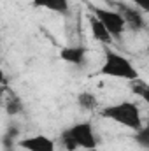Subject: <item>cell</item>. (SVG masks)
Instances as JSON below:
<instances>
[{
    "mask_svg": "<svg viewBox=\"0 0 149 151\" xmlns=\"http://www.w3.org/2000/svg\"><path fill=\"white\" fill-rule=\"evenodd\" d=\"M97 76L125 79V81H132V83L139 81V70L135 69V65L126 56H123L121 53L114 51L109 46L104 51V63L97 70Z\"/></svg>",
    "mask_w": 149,
    "mask_h": 151,
    "instance_id": "6da1fadb",
    "label": "cell"
},
{
    "mask_svg": "<svg viewBox=\"0 0 149 151\" xmlns=\"http://www.w3.org/2000/svg\"><path fill=\"white\" fill-rule=\"evenodd\" d=\"M62 144L67 151L74 150H84L91 151L97 148L98 141L95 135V128L90 121H79L74 123L72 127H69L63 134H62Z\"/></svg>",
    "mask_w": 149,
    "mask_h": 151,
    "instance_id": "7a4b0ae2",
    "label": "cell"
},
{
    "mask_svg": "<svg viewBox=\"0 0 149 151\" xmlns=\"http://www.w3.org/2000/svg\"><path fill=\"white\" fill-rule=\"evenodd\" d=\"M100 114L107 119H111L114 123L121 125V127H126L133 132H137L140 127H142V118H140V109L137 107V104L133 102H128V100H123V102H117V104H111L107 107H104Z\"/></svg>",
    "mask_w": 149,
    "mask_h": 151,
    "instance_id": "3957f363",
    "label": "cell"
},
{
    "mask_svg": "<svg viewBox=\"0 0 149 151\" xmlns=\"http://www.w3.org/2000/svg\"><path fill=\"white\" fill-rule=\"evenodd\" d=\"M90 11L105 25V28L111 32V35L114 39H119L123 35V32L126 28V21L119 11H112V9L98 7V5H90Z\"/></svg>",
    "mask_w": 149,
    "mask_h": 151,
    "instance_id": "277c9868",
    "label": "cell"
},
{
    "mask_svg": "<svg viewBox=\"0 0 149 151\" xmlns=\"http://www.w3.org/2000/svg\"><path fill=\"white\" fill-rule=\"evenodd\" d=\"M117 11L121 12V16L126 21V28L133 30V32H140L146 28V21L142 16V11L135 5H126L125 2H117Z\"/></svg>",
    "mask_w": 149,
    "mask_h": 151,
    "instance_id": "5b68a950",
    "label": "cell"
},
{
    "mask_svg": "<svg viewBox=\"0 0 149 151\" xmlns=\"http://www.w3.org/2000/svg\"><path fill=\"white\" fill-rule=\"evenodd\" d=\"M18 146L25 151H54L56 150V144L51 137L47 135H28V137H23L18 141Z\"/></svg>",
    "mask_w": 149,
    "mask_h": 151,
    "instance_id": "8992f818",
    "label": "cell"
},
{
    "mask_svg": "<svg viewBox=\"0 0 149 151\" xmlns=\"http://www.w3.org/2000/svg\"><path fill=\"white\" fill-rule=\"evenodd\" d=\"M86 56L88 49L84 46H67L60 49V60L74 67H82L86 63Z\"/></svg>",
    "mask_w": 149,
    "mask_h": 151,
    "instance_id": "52a82bcc",
    "label": "cell"
},
{
    "mask_svg": "<svg viewBox=\"0 0 149 151\" xmlns=\"http://www.w3.org/2000/svg\"><path fill=\"white\" fill-rule=\"evenodd\" d=\"M88 21H90V30H91V35H93V39L95 40H98V42H102V44H105V46H109L112 42V35L111 32L105 28V25L91 12L90 16H88Z\"/></svg>",
    "mask_w": 149,
    "mask_h": 151,
    "instance_id": "ba28073f",
    "label": "cell"
},
{
    "mask_svg": "<svg viewBox=\"0 0 149 151\" xmlns=\"http://www.w3.org/2000/svg\"><path fill=\"white\" fill-rule=\"evenodd\" d=\"M35 7L47 9L56 14H67L69 12V0H34Z\"/></svg>",
    "mask_w": 149,
    "mask_h": 151,
    "instance_id": "9c48e42d",
    "label": "cell"
},
{
    "mask_svg": "<svg viewBox=\"0 0 149 151\" xmlns=\"http://www.w3.org/2000/svg\"><path fill=\"white\" fill-rule=\"evenodd\" d=\"M77 104L84 111H95L98 107V99L90 91H82V93L77 95Z\"/></svg>",
    "mask_w": 149,
    "mask_h": 151,
    "instance_id": "30bf717a",
    "label": "cell"
},
{
    "mask_svg": "<svg viewBox=\"0 0 149 151\" xmlns=\"http://www.w3.org/2000/svg\"><path fill=\"white\" fill-rule=\"evenodd\" d=\"M133 139H135V142H137L140 148H144V150L149 151V123L148 125H142V127L135 132Z\"/></svg>",
    "mask_w": 149,
    "mask_h": 151,
    "instance_id": "8fae6325",
    "label": "cell"
},
{
    "mask_svg": "<svg viewBox=\"0 0 149 151\" xmlns=\"http://www.w3.org/2000/svg\"><path fill=\"white\" fill-rule=\"evenodd\" d=\"M5 111H7V114H11V116H16L18 113L23 111V104H21V100L18 99V95L12 93V95L5 100Z\"/></svg>",
    "mask_w": 149,
    "mask_h": 151,
    "instance_id": "7c38bea8",
    "label": "cell"
},
{
    "mask_svg": "<svg viewBox=\"0 0 149 151\" xmlns=\"http://www.w3.org/2000/svg\"><path fill=\"white\" fill-rule=\"evenodd\" d=\"M133 91L149 106V84H144V83L135 81V83H133Z\"/></svg>",
    "mask_w": 149,
    "mask_h": 151,
    "instance_id": "4fadbf2b",
    "label": "cell"
},
{
    "mask_svg": "<svg viewBox=\"0 0 149 151\" xmlns=\"http://www.w3.org/2000/svg\"><path fill=\"white\" fill-rule=\"evenodd\" d=\"M128 2H132L135 7H139L142 12H148L149 14V0H128Z\"/></svg>",
    "mask_w": 149,
    "mask_h": 151,
    "instance_id": "5bb4252c",
    "label": "cell"
},
{
    "mask_svg": "<svg viewBox=\"0 0 149 151\" xmlns=\"http://www.w3.org/2000/svg\"><path fill=\"white\" fill-rule=\"evenodd\" d=\"M146 49H148V53H149V40H148V47H146Z\"/></svg>",
    "mask_w": 149,
    "mask_h": 151,
    "instance_id": "9a60e30c",
    "label": "cell"
},
{
    "mask_svg": "<svg viewBox=\"0 0 149 151\" xmlns=\"http://www.w3.org/2000/svg\"><path fill=\"white\" fill-rule=\"evenodd\" d=\"M74 151H81V150H74Z\"/></svg>",
    "mask_w": 149,
    "mask_h": 151,
    "instance_id": "2e32d148",
    "label": "cell"
}]
</instances>
